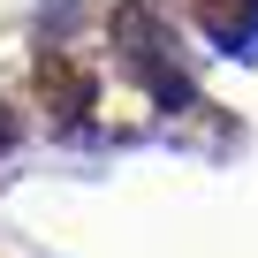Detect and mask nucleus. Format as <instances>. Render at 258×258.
I'll list each match as a JSON object with an SVG mask.
<instances>
[{"mask_svg": "<svg viewBox=\"0 0 258 258\" xmlns=\"http://www.w3.org/2000/svg\"><path fill=\"white\" fill-rule=\"evenodd\" d=\"M213 38H235V53H258V0H198Z\"/></svg>", "mask_w": 258, "mask_h": 258, "instance_id": "nucleus-1", "label": "nucleus"}]
</instances>
